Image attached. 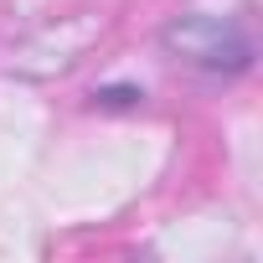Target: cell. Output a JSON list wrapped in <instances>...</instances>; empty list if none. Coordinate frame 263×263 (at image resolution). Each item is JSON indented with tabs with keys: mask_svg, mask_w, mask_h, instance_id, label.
Masks as SVG:
<instances>
[{
	"mask_svg": "<svg viewBox=\"0 0 263 263\" xmlns=\"http://www.w3.org/2000/svg\"><path fill=\"white\" fill-rule=\"evenodd\" d=\"M160 42H165V52H176L181 62H191L212 78H237L253 67V36L232 16H181L165 26Z\"/></svg>",
	"mask_w": 263,
	"mask_h": 263,
	"instance_id": "obj_1",
	"label": "cell"
},
{
	"mask_svg": "<svg viewBox=\"0 0 263 263\" xmlns=\"http://www.w3.org/2000/svg\"><path fill=\"white\" fill-rule=\"evenodd\" d=\"M140 98H145V88H135V83L93 88V103H98V108H140Z\"/></svg>",
	"mask_w": 263,
	"mask_h": 263,
	"instance_id": "obj_2",
	"label": "cell"
}]
</instances>
